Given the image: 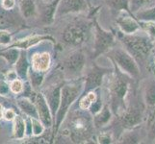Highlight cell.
<instances>
[{
  "label": "cell",
  "mask_w": 155,
  "mask_h": 144,
  "mask_svg": "<svg viewBox=\"0 0 155 144\" xmlns=\"http://www.w3.org/2000/svg\"><path fill=\"white\" fill-rule=\"evenodd\" d=\"M84 88V84L82 81L74 82L71 84H66L62 87L61 90V101L60 106H59L58 111L56 114V119H55V125H54V133L53 136L56 135L59 128L62 125L63 121L65 120L66 115L68 113V110L71 106L74 103V101L80 96L82 93Z\"/></svg>",
  "instance_id": "1"
},
{
  "label": "cell",
  "mask_w": 155,
  "mask_h": 144,
  "mask_svg": "<svg viewBox=\"0 0 155 144\" xmlns=\"http://www.w3.org/2000/svg\"><path fill=\"white\" fill-rule=\"evenodd\" d=\"M125 46V50L137 60L138 62H145L152 49V40L149 37L139 36L135 34L124 35L120 39Z\"/></svg>",
  "instance_id": "2"
},
{
  "label": "cell",
  "mask_w": 155,
  "mask_h": 144,
  "mask_svg": "<svg viewBox=\"0 0 155 144\" xmlns=\"http://www.w3.org/2000/svg\"><path fill=\"white\" fill-rule=\"evenodd\" d=\"M94 119L88 114L76 113L71 120L69 132L73 140H86L92 135Z\"/></svg>",
  "instance_id": "3"
},
{
  "label": "cell",
  "mask_w": 155,
  "mask_h": 144,
  "mask_svg": "<svg viewBox=\"0 0 155 144\" xmlns=\"http://www.w3.org/2000/svg\"><path fill=\"white\" fill-rule=\"evenodd\" d=\"M90 25L84 22H74L68 25L62 34V40L69 46H79L87 40Z\"/></svg>",
  "instance_id": "4"
},
{
  "label": "cell",
  "mask_w": 155,
  "mask_h": 144,
  "mask_svg": "<svg viewBox=\"0 0 155 144\" xmlns=\"http://www.w3.org/2000/svg\"><path fill=\"white\" fill-rule=\"evenodd\" d=\"M112 56L117 66L125 74L135 79L140 76V68L138 66L137 62L126 50L122 48H117L112 51Z\"/></svg>",
  "instance_id": "5"
},
{
  "label": "cell",
  "mask_w": 155,
  "mask_h": 144,
  "mask_svg": "<svg viewBox=\"0 0 155 144\" xmlns=\"http://www.w3.org/2000/svg\"><path fill=\"white\" fill-rule=\"evenodd\" d=\"M94 58H97L101 54L108 51L115 43V37L111 32L105 31L94 20Z\"/></svg>",
  "instance_id": "6"
},
{
  "label": "cell",
  "mask_w": 155,
  "mask_h": 144,
  "mask_svg": "<svg viewBox=\"0 0 155 144\" xmlns=\"http://www.w3.org/2000/svg\"><path fill=\"white\" fill-rule=\"evenodd\" d=\"M86 66V57L81 50H74L64 59L63 69L66 74L76 77L84 70Z\"/></svg>",
  "instance_id": "7"
},
{
  "label": "cell",
  "mask_w": 155,
  "mask_h": 144,
  "mask_svg": "<svg viewBox=\"0 0 155 144\" xmlns=\"http://www.w3.org/2000/svg\"><path fill=\"white\" fill-rule=\"evenodd\" d=\"M32 101L36 105V108L39 114V119L41 121V123L45 125V128L51 127L53 124V114L44 93L36 92L35 97Z\"/></svg>",
  "instance_id": "8"
},
{
  "label": "cell",
  "mask_w": 155,
  "mask_h": 144,
  "mask_svg": "<svg viewBox=\"0 0 155 144\" xmlns=\"http://www.w3.org/2000/svg\"><path fill=\"white\" fill-rule=\"evenodd\" d=\"M87 10V0H60L56 10V17H62L68 14H79Z\"/></svg>",
  "instance_id": "9"
},
{
  "label": "cell",
  "mask_w": 155,
  "mask_h": 144,
  "mask_svg": "<svg viewBox=\"0 0 155 144\" xmlns=\"http://www.w3.org/2000/svg\"><path fill=\"white\" fill-rule=\"evenodd\" d=\"M128 84L124 78L117 76L111 84V97L112 102L117 107L120 103H124V97L127 94Z\"/></svg>",
  "instance_id": "10"
},
{
  "label": "cell",
  "mask_w": 155,
  "mask_h": 144,
  "mask_svg": "<svg viewBox=\"0 0 155 144\" xmlns=\"http://www.w3.org/2000/svg\"><path fill=\"white\" fill-rule=\"evenodd\" d=\"M107 73V69L100 68L97 66H94L87 73L86 80H85L84 88L85 91H92L95 88H97L102 84V80L104 75Z\"/></svg>",
  "instance_id": "11"
},
{
  "label": "cell",
  "mask_w": 155,
  "mask_h": 144,
  "mask_svg": "<svg viewBox=\"0 0 155 144\" xmlns=\"http://www.w3.org/2000/svg\"><path fill=\"white\" fill-rule=\"evenodd\" d=\"M62 87H63L62 84H56L51 87H48L45 92H42L47 100V103H48L50 107L53 116L56 115L59 106H60Z\"/></svg>",
  "instance_id": "12"
},
{
  "label": "cell",
  "mask_w": 155,
  "mask_h": 144,
  "mask_svg": "<svg viewBox=\"0 0 155 144\" xmlns=\"http://www.w3.org/2000/svg\"><path fill=\"white\" fill-rule=\"evenodd\" d=\"M44 40H51L54 41L52 37L50 36H42V35H33L23 38L21 40H15L14 43H12L10 46L11 47H17L20 50H27L29 48L33 47L37 44H39L40 42Z\"/></svg>",
  "instance_id": "13"
},
{
  "label": "cell",
  "mask_w": 155,
  "mask_h": 144,
  "mask_svg": "<svg viewBox=\"0 0 155 144\" xmlns=\"http://www.w3.org/2000/svg\"><path fill=\"white\" fill-rule=\"evenodd\" d=\"M143 113L142 110L138 107H133L129 110H124L122 116V124L126 128H135L142 122Z\"/></svg>",
  "instance_id": "14"
},
{
  "label": "cell",
  "mask_w": 155,
  "mask_h": 144,
  "mask_svg": "<svg viewBox=\"0 0 155 144\" xmlns=\"http://www.w3.org/2000/svg\"><path fill=\"white\" fill-rule=\"evenodd\" d=\"M51 65V57L47 52L35 53L31 58V67L40 72H46Z\"/></svg>",
  "instance_id": "15"
},
{
  "label": "cell",
  "mask_w": 155,
  "mask_h": 144,
  "mask_svg": "<svg viewBox=\"0 0 155 144\" xmlns=\"http://www.w3.org/2000/svg\"><path fill=\"white\" fill-rule=\"evenodd\" d=\"M117 24L121 30V32H124L126 35L135 34L141 28L140 23H138L133 18L127 17V15L120 17L117 19Z\"/></svg>",
  "instance_id": "16"
},
{
  "label": "cell",
  "mask_w": 155,
  "mask_h": 144,
  "mask_svg": "<svg viewBox=\"0 0 155 144\" xmlns=\"http://www.w3.org/2000/svg\"><path fill=\"white\" fill-rule=\"evenodd\" d=\"M17 105L20 111L25 115H28L30 117H35V118H39L38 110H37L36 105L33 101H31L30 98L27 97H19L17 100Z\"/></svg>",
  "instance_id": "17"
},
{
  "label": "cell",
  "mask_w": 155,
  "mask_h": 144,
  "mask_svg": "<svg viewBox=\"0 0 155 144\" xmlns=\"http://www.w3.org/2000/svg\"><path fill=\"white\" fill-rule=\"evenodd\" d=\"M29 62L27 60V55H26L25 50H21L20 56L17 62L15 63V70L17 71L18 75L23 81L28 80V71H29Z\"/></svg>",
  "instance_id": "18"
},
{
  "label": "cell",
  "mask_w": 155,
  "mask_h": 144,
  "mask_svg": "<svg viewBox=\"0 0 155 144\" xmlns=\"http://www.w3.org/2000/svg\"><path fill=\"white\" fill-rule=\"evenodd\" d=\"M18 8L23 18L29 19L38 14V10L34 0H18Z\"/></svg>",
  "instance_id": "19"
},
{
  "label": "cell",
  "mask_w": 155,
  "mask_h": 144,
  "mask_svg": "<svg viewBox=\"0 0 155 144\" xmlns=\"http://www.w3.org/2000/svg\"><path fill=\"white\" fill-rule=\"evenodd\" d=\"M26 136V121L25 117L17 114L13 120V137L17 140L23 139Z\"/></svg>",
  "instance_id": "20"
},
{
  "label": "cell",
  "mask_w": 155,
  "mask_h": 144,
  "mask_svg": "<svg viewBox=\"0 0 155 144\" xmlns=\"http://www.w3.org/2000/svg\"><path fill=\"white\" fill-rule=\"evenodd\" d=\"M112 118V113L109 109V107L105 105L99 113L94 114V125L97 128H102L106 125H108Z\"/></svg>",
  "instance_id": "21"
},
{
  "label": "cell",
  "mask_w": 155,
  "mask_h": 144,
  "mask_svg": "<svg viewBox=\"0 0 155 144\" xmlns=\"http://www.w3.org/2000/svg\"><path fill=\"white\" fill-rule=\"evenodd\" d=\"M20 52L21 50L18 49V48L9 46L8 49L0 51V57H3L5 61L8 62V65L15 66V63L17 62L20 56Z\"/></svg>",
  "instance_id": "22"
},
{
  "label": "cell",
  "mask_w": 155,
  "mask_h": 144,
  "mask_svg": "<svg viewBox=\"0 0 155 144\" xmlns=\"http://www.w3.org/2000/svg\"><path fill=\"white\" fill-rule=\"evenodd\" d=\"M45 72L37 71L32 67L29 68L28 79H29V83L31 84V86L34 90L39 89L40 87L41 86V84L44 82V79H45Z\"/></svg>",
  "instance_id": "23"
},
{
  "label": "cell",
  "mask_w": 155,
  "mask_h": 144,
  "mask_svg": "<svg viewBox=\"0 0 155 144\" xmlns=\"http://www.w3.org/2000/svg\"><path fill=\"white\" fill-rule=\"evenodd\" d=\"M143 93L146 103L148 106H155V79L147 82Z\"/></svg>",
  "instance_id": "24"
},
{
  "label": "cell",
  "mask_w": 155,
  "mask_h": 144,
  "mask_svg": "<svg viewBox=\"0 0 155 144\" xmlns=\"http://www.w3.org/2000/svg\"><path fill=\"white\" fill-rule=\"evenodd\" d=\"M95 100H97V95H95V92L93 91V90L92 91H89L87 93V95L84 96V97L82 98V100L80 101L79 108L83 110H89L91 108V106L95 102Z\"/></svg>",
  "instance_id": "25"
},
{
  "label": "cell",
  "mask_w": 155,
  "mask_h": 144,
  "mask_svg": "<svg viewBox=\"0 0 155 144\" xmlns=\"http://www.w3.org/2000/svg\"><path fill=\"white\" fill-rule=\"evenodd\" d=\"M140 21H154L155 20V7L150 9H142L136 14Z\"/></svg>",
  "instance_id": "26"
},
{
  "label": "cell",
  "mask_w": 155,
  "mask_h": 144,
  "mask_svg": "<svg viewBox=\"0 0 155 144\" xmlns=\"http://www.w3.org/2000/svg\"><path fill=\"white\" fill-rule=\"evenodd\" d=\"M107 3L109 6L117 11H127L129 12V6H130V0H107Z\"/></svg>",
  "instance_id": "27"
},
{
  "label": "cell",
  "mask_w": 155,
  "mask_h": 144,
  "mask_svg": "<svg viewBox=\"0 0 155 144\" xmlns=\"http://www.w3.org/2000/svg\"><path fill=\"white\" fill-rule=\"evenodd\" d=\"M10 89H11V92L18 95L22 93L23 89H24V81L22 79H20L19 77L11 81L10 83Z\"/></svg>",
  "instance_id": "28"
},
{
  "label": "cell",
  "mask_w": 155,
  "mask_h": 144,
  "mask_svg": "<svg viewBox=\"0 0 155 144\" xmlns=\"http://www.w3.org/2000/svg\"><path fill=\"white\" fill-rule=\"evenodd\" d=\"M141 27L146 32L147 37L152 40L155 39V22L154 21H140Z\"/></svg>",
  "instance_id": "29"
},
{
  "label": "cell",
  "mask_w": 155,
  "mask_h": 144,
  "mask_svg": "<svg viewBox=\"0 0 155 144\" xmlns=\"http://www.w3.org/2000/svg\"><path fill=\"white\" fill-rule=\"evenodd\" d=\"M32 120V130H33V136H39L42 135V133L45 132V127L41 123V121L39 118H35V117H31Z\"/></svg>",
  "instance_id": "30"
},
{
  "label": "cell",
  "mask_w": 155,
  "mask_h": 144,
  "mask_svg": "<svg viewBox=\"0 0 155 144\" xmlns=\"http://www.w3.org/2000/svg\"><path fill=\"white\" fill-rule=\"evenodd\" d=\"M12 35L9 31L0 29V45L2 46H10L12 44Z\"/></svg>",
  "instance_id": "31"
},
{
  "label": "cell",
  "mask_w": 155,
  "mask_h": 144,
  "mask_svg": "<svg viewBox=\"0 0 155 144\" xmlns=\"http://www.w3.org/2000/svg\"><path fill=\"white\" fill-rule=\"evenodd\" d=\"M122 141L124 143H138L139 142V136L136 133L135 129L131 130L130 132H127L125 135H124L122 137Z\"/></svg>",
  "instance_id": "32"
},
{
  "label": "cell",
  "mask_w": 155,
  "mask_h": 144,
  "mask_svg": "<svg viewBox=\"0 0 155 144\" xmlns=\"http://www.w3.org/2000/svg\"><path fill=\"white\" fill-rule=\"evenodd\" d=\"M153 0H130V7L133 12L140 11L141 8L147 6V4H150Z\"/></svg>",
  "instance_id": "33"
},
{
  "label": "cell",
  "mask_w": 155,
  "mask_h": 144,
  "mask_svg": "<svg viewBox=\"0 0 155 144\" xmlns=\"http://www.w3.org/2000/svg\"><path fill=\"white\" fill-rule=\"evenodd\" d=\"M11 89H10V84L6 80V78H1L0 79V96L3 97H7L10 94Z\"/></svg>",
  "instance_id": "34"
},
{
  "label": "cell",
  "mask_w": 155,
  "mask_h": 144,
  "mask_svg": "<svg viewBox=\"0 0 155 144\" xmlns=\"http://www.w3.org/2000/svg\"><path fill=\"white\" fill-rule=\"evenodd\" d=\"M17 116V113L14 109H6L4 110V114L3 118L7 121H13L15 119V117Z\"/></svg>",
  "instance_id": "35"
},
{
  "label": "cell",
  "mask_w": 155,
  "mask_h": 144,
  "mask_svg": "<svg viewBox=\"0 0 155 144\" xmlns=\"http://www.w3.org/2000/svg\"><path fill=\"white\" fill-rule=\"evenodd\" d=\"M148 138L150 140L155 139V117L151 121L149 122V126H148Z\"/></svg>",
  "instance_id": "36"
},
{
  "label": "cell",
  "mask_w": 155,
  "mask_h": 144,
  "mask_svg": "<svg viewBox=\"0 0 155 144\" xmlns=\"http://www.w3.org/2000/svg\"><path fill=\"white\" fill-rule=\"evenodd\" d=\"M15 7V0H1V8L5 10H13Z\"/></svg>",
  "instance_id": "37"
},
{
  "label": "cell",
  "mask_w": 155,
  "mask_h": 144,
  "mask_svg": "<svg viewBox=\"0 0 155 144\" xmlns=\"http://www.w3.org/2000/svg\"><path fill=\"white\" fill-rule=\"evenodd\" d=\"M99 143H111L112 142V135L109 133H102L97 138Z\"/></svg>",
  "instance_id": "38"
},
{
  "label": "cell",
  "mask_w": 155,
  "mask_h": 144,
  "mask_svg": "<svg viewBox=\"0 0 155 144\" xmlns=\"http://www.w3.org/2000/svg\"><path fill=\"white\" fill-rule=\"evenodd\" d=\"M5 78H6V80L10 83L11 81H13V80L18 78V75L17 71H15V70H13V69H12V70H9V71L6 73V75H5Z\"/></svg>",
  "instance_id": "39"
},
{
  "label": "cell",
  "mask_w": 155,
  "mask_h": 144,
  "mask_svg": "<svg viewBox=\"0 0 155 144\" xmlns=\"http://www.w3.org/2000/svg\"><path fill=\"white\" fill-rule=\"evenodd\" d=\"M4 105L0 103V120L3 118V114H4Z\"/></svg>",
  "instance_id": "40"
},
{
  "label": "cell",
  "mask_w": 155,
  "mask_h": 144,
  "mask_svg": "<svg viewBox=\"0 0 155 144\" xmlns=\"http://www.w3.org/2000/svg\"><path fill=\"white\" fill-rule=\"evenodd\" d=\"M5 101H6V99H5V97H3V96H0V103L1 104H4Z\"/></svg>",
  "instance_id": "41"
},
{
  "label": "cell",
  "mask_w": 155,
  "mask_h": 144,
  "mask_svg": "<svg viewBox=\"0 0 155 144\" xmlns=\"http://www.w3.org/2000/svg\"><path fill=\"white\" fill-rule=\"evenodd\" d=\"M45 1H46V2H51V1H53V0H45Z\"/></svg>",
  "instance_id": "42"
},
{
  "label": "cell",
  "mask_w": 155,
  "mask_h": 144,
  "mask_svg": "<svg viewBox=\"0 0 155 144\" xmlns=\"http://www.w3.org/2000/svg\"><path fill=\"white\" fill-rule=\"evenodd\" d=\"M0 125H1V124H0ZM0 129H1V126H0Z\"/></svg>",
  "instance_id": "43"
}]
</instances>
